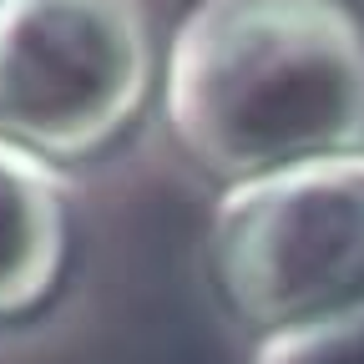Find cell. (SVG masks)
Listing matches in <instances>:
<instances>
[{"label":"cell","mask_w":364,"mask_h":364,"mask_svg":"<svg viewBox=\"0 0 364 364\" xmlns=\"http://www.w3.org/2000/svg\"><path fill=\"white\" fill-rule=\"evenodd\" d=\"M162 86L177 142L228 182L364 152V21L349 0H198Z\"/></svg>","instance_id":"1"},{"label":"cell","mask_w":364,"mask_h":364,"mask_svg":"<svg viewBox=\"0 0 364 364\" xmlns=\"http://www.w3.org/2000/svg\"><path fill=\"white\" fill-rule=\"evenodd\" d=\"M218 294L243 324L299 329L364 294V152L228 182L208 228Z\"/></svg>","instance_id":"2"},{"label":"cell","mask_w":364,"mask_h":364,"mask_svg":"<svg viewBox=\"0 0 364 364\" xmlns=\"http://www.w3.org/2000/svg\"><path fill=\"white\" fill-rule=\"evenodd\" d=\"M152 71L142 0H0V136L41 162L107 147Z\"/></svg>","instance_id":"3"},{"label":"cell","mask_w":364,"mask_h":364,"mask_svg":"<svg viewBox=\"0 0 364 364\" xmlns=\"http://www.w3.org/2000/svg\"><path fill=\"white\" fill-rule=\"evenodd\" d=\"M66 263V193L51 162L0 136V318L31 314Z\"/></svg>","instance_id":"4"},{"label":"cell","mask_w":364,"mask_h":364,"mask_svg":"<svg viewBox=\"0 0 364 364\" xmlns=\"http://www.w3.org/2000/svg\"><path fill=\"white\" fill-rule=\"evenodd\" d=\"M253 364H364V294L299 329L268 334Z\"/></svg>","instance_id":"5"}]
</instances>
